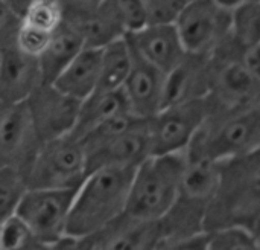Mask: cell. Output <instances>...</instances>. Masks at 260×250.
I'll use <instances>...</instances> for the list:
<instances>
[{
    "instance_id": "obj_1",
    "label": "cell",
    "mask_w": 260,
    "mask_h": 250,
    "mask_svg": "<svg viewBox=\"0 0 260 250\" xmlns=\"http://www.w3.org/2000/svg\"><path fill=\"white\" fill-rule=\"evenodd\" d=\"M260 150L218 163V182L209 203L204 232L242 228L259 234Z\"/></svg>"
},
{
    "instance_id": "obj_2",
    "label": "cell",
    "mask_w": 260,
    "mask_h": 250,
    "mask_svg": "<svg viewBox=\"0 0 260 250\" xmlns=\"http://www.w3.org/2000/svg\"><path fill=\"white\" fill-rule=\"evenodd\" d=\"M259 150L260 104L227 108L210 101V112L184 153L189 160L221 163Z\"/></svg>"
},
{
    "instance_id": "obj_3",
    "label": "cell",
    "mask_w": 260,
    "mask_h": 250,
    "mask_svg": "<svg viewBox=\"0 0 260 250\" xmlns=\"http://www.w3.org/2000/svg\"><path fill=\"white\" fill-rule=\"evenodd\" d=\"M134 170L101 168L88 173L75 191L67 235L87 238L125 214Z\"/></svg>"
},
{
    "instance_id": "obj_4",
    "label": "cell",
    "mask_w": 260,
    "mask_h": 250,
    "mask_svg": "<svg viewBox=\"0 0 260 250\" xmlns=\"http://www.w3.org/2000/svg\"><path fill=\"white\" fill-rule=\"evenodd\" d=\"M186 153L152 154L133 173L125 214L136 220L160 221L178 194Z\"/></svg>"
},
{
    "instance_id": "obj_5",
    "label": "cell",
    "mask_w": 260,
    "mask_h": 250,
    "mask_svg": "<svg viewBox=\"0 0 260 250\" xmlns=\"http://www.w3.org/2000/svg\"><path fill=\"white\" fill-rule=\"evenodd\" d=\"M218 182V163L189 160L175 202L158 221L161 237H192L204 232V218Z\"/></svg>"
},
{
    "instance_id": "obj_6",
    "label": "cell",
    "mask_w": 260,
    "mask_h": 250,
    "mask_svg": "<svg viewBox=\"0 0 260 250\" xmlns=\"http://www.w3.org/2000/svg\"><path fill=\"white\" fill-rule=\"evenodd\" d=\"M23 176L27 189L76 191L87 176L85 151L72 136L44 142Z\"/></svg>"
},
{
    "instance_id": "obj_7",
    "label": "cell",
    "mask_w": 260,
    "mask_h": 250,
    "mask_svg": "<svg viewBox=\"0 0 260 250\" xmlns=\"http://www.w3.org/2000/svg\"><path fill=\"white\" fill-rule=\"evenodd\" d=\"M242 46L230 34L210 55L209 99L218 107L236 108L260 104V76L239 60Z\"/></svg>"
},
{
    "instance_id": "obj_8",
    "label": "cell",
    "mask_w": 260,
    "mask_h": 250,
    "mask_svg": "<svg viewBox=\"0 0 260 250\" xmlns=\"http://www.w3.org/2000/svg\"><path fill=\"white\" fill-rule=\"evenodd\" d=\"M209 112L207 96L160 108L146 121L151 156L184 153Z\"/></svg>"
},
{
    "instance_id": "obj_9",
    "label": "cell",
    "mask_w": 260,
    "mask_h": 250,
    "mask_svg": "<svg viewBox=\"0 0 260 250\" xmlns=\"http://www.w3.org/2000/svg\"><path fill=\"white\" fill-rule=\"evenodd\" d=\"M174 26L187 53L210 57L230 34V12L212 0H189Z\"/></svg>"
},
{
    "instance_id": "obj_10",
    "label": "cell",
    "mask_w": 260,
    "mask_h": 250,
    "mask_svg": "<svg viewBox=\"0 0 260 250\" xmlns=\"http://www.w3.org/2000/svg\"><path fill=\"white\" fill-rule=\"evenodd\" d=\"M73 196L72 189H27L15 215L27 225L40 244L55 243L67 235Z\"/></svg>"
},
{
    "instance_id": "obj_11",
    "label": "cell",
    "mask_w": 260,
    "mask_h": 250,
    "mask_svg": "<svg viewBox=\"0 0 260 250\" xmlns=\"http://www.w3.org/2000/svg\"><path fill=\"white\" fill-rule=\"evenodd\" d=\"M34 131L41 144L69 136L75 127L79 101L53 84L41 82L24 101Z\"/></svg>"
},
{
    "instance_id": "obj_12",
    "label": "cell",
    "mask_w": 260,
    "mask_h": 250,
    "mask_svg": "<svg viewBox=\"0 0 260 250\" xmlns=\"http://www.w3.org/2000/svg\"><path fill=\"white\" fill-rule=\"evenodd\" d=\"M40 145L26 104L0 102V166L24 174Z\"/></svg>"
},
{
    "instance_id": "obj_13",
    "label": "cell",
    "mask_w": 260,
    "mask_h": 250,
    "mask_svg": "<svg viewBox=\"0 0 260 250\" xmlns=\"http://www.w3.org/2000/svg\"><path fill=\"white\" fill-rule=\"evenodd\" d=\"M125 38L134 53L163 75L186 55L174 23H149L136 32L125 34Z\"/></svg>"
},
{
    "instance_id": "obj_14",
    "label": "cell",
    "mask_w": 260,
    "mask_h": 250,
    "mask_svg": "<svg viewBox=\"0 0 260 250\" xmlns=\"http://www.w3.org/2000/svg\"><path fill=\"white\" fill-rule=\"evenodd\" d=\"M151 156L146 121L139 122L125 133L107 144L87 151V174L101 168H129L136 170Z\"/></svg>"
},
{
    "instance_id": "obj_15",
    "label": "cell",
    "mask_w": 260,
    "mask_h": 250,
    "mask_svg": "<svg viewBox=\"0 0 260 250\" xmlns=\"http://www.w3.org/2000/svg\"><path fill=\"white\" fill-rule=\"evenodd\" d=\"M210 89V57L187 53L165 75L163 107L206 98Z\"/></svg>"
},
{
    "instance_id": "obj_16",
    "label": "cell",
    "mask_w": 260,
    "mask_h": 250,
    "mask_svg": "<svg viewBox=\"0 0 260 250\" xmlns=\"http://www.w3.org/2000/svg\"><path fill=\"white\" fill-rule=\"evenodd\" d=\"M160 238L158 221L136 220L123 214L85 241L87 250H152Z\"/></svg>"
},
{
    "instance_id": "obj_17",
    "label": "cell",
    "mask_w": 260,
    "mask_h": 250,
    "mask_svg": "<svg viewBox=\"0 0 260 250\" xmlns=\"http://www.w3.org/2000/svg\"><path fill=\"white\" fill-rule=\"evenodd\" d=\"M163 82L165 75L133 52L131 70L122 86L129 112L145 121L152 118L163 105Z\"/></svg>"
},
{
    "instance_id": "obj_18",
    "label": "cell",
    "mask_w": 260,
    "mask_h": 250,
    "mask_svg": "<svg viewBox=\"0 0 260 250\" xmlns=\"http://www.w3.org/2000/svg\"><path fill=\"white\" fill-rule=\"evenodd\" d=\"M41 82L38 58L23 53L14 44L0 49V102H24Z\"/></svg>"
},
{
    "instance_id": "obj_19",
    "label": "cell",
    "mask_w": 260,
    "mask_h": 250,
    "mask_svg": "<svg viewBox=\"0 0 260 250\" xmlns=\"http://www.w3.org/2000/svg\"><path fill=\"white\" fill-rule=\"evenodd\" d=\"M126 112H129V108L122 89L117 90L96 89L91 95L79 101L76 122L69 136L79 141L82 136H85L88 131H91L102 122Z\"/></svg>"
},
{
    "instance_id": "obj_20",
    "label": "cell",
    "mask_w": 260,
    "mask_h": 250,
    "mask_svg": "<svg viewBox=\"0 0 260 250\" xmlns=\"http://www.w3.org/2000/svg\"><path fill=\"white\" fill-rule=\"evenodd\" d=\"M99 64L101 49L84 47L52 84L67 96L82 101L98 87Z\"/></svg>"
},
{
    "instance_id": "obj_21",
    "label": "cell",
    "mask_w": 260,
    "mask_h": 250,
    "mask_svg": "<svg viewBox=\"0 0 260 250\" xmlns=\"http://www.w3.org/2000/svg\"><path fill=\"white\" fill-rule=\"evenodd\" d=\"M84 47L85 46L81 35L64 20L61 26L50 35L47 46L38 57L41 81L52 84Z\"/></svg>"
},
{
    "instance_id": "obj_22",
    "label": "cell",
    "mask_w": 260,
    "mask_h": 250,
    "mask_svg": "<svg viewBox=\"0 0 260 250\" xmlns=\"http://www.w3.org/2000/svg\"><path fill=\"white\" fill-rule=\"evenodd\" d=\"M116 2L94 12L82 15H64V20L76 29L85 47L101 49L125 35Z\"/></svg>"
},
{
    "instance_id": "obj_23",
    "label": "cell",
    "mask_w": 260,
    "mask_h": 250,
    "mask_svg": "<svg viewBox=\"0 0 260 250\" xmlns=\"http://www.w3.org/2000/svg\"><path fill=\"white\" fill-rule=\"evenodd\" d=\"M133 63L131 47L123 37L101 47V64H99V90H117L122 89Z\"/></svg>"
},
{
    "instance_id": "obj_24",
    "label": "cell",
    "mask_w": 260,
    "mask_h": 250,
    "mask_svg": "<svg viewBox=\"0 0 260 250\" xmlns=\"http://www.w3.org/2000/svg\"><path fill=\"white\" fill-rule=\"evenodd\" d=\"M230 38L242 47L260 44V0H253L230 14Z\"/></svg>"
},
{
    "instance_id": "obj_25",
    "label": "cell",
    "mask_w": 260,
    "mask_h": 250,
    "mask_svg": "<svg viewBox=\"0 0 260 250\" xmlns=\"http://www.w3.org/2000/svg\"><path fill=\"white\" fill-rule=\"evenodd\" d=\"M64 21L61 0H32L21 15V23L46 34H53Z\"/></svg>"
},
{
    "instance_id": "obj_26",
    "label": "cell",
    "mask_w": 260,
    "mask_h": 250,
    "mask_svg": "<svg viewBox=\"0 0 260 250\" xmlns=\"http://www.w3.org/2000/svg\"><path fill=\"white\" fill-rule=\"evenodd\" d=\"M26 191L24 176L20 171L0 166V223L15 215Z\"/></svg>"
},
{
    "instance_id": "obj_27",
    "label": "cell",
    "mask_w": 260,
    "mask_h": 250,
    "mask_svg": "<svg viewBox=\"0 0 260 250\" xmlns=\"http://www.w3.org/2000/svg\"><path fill=\"white\" fill-rule=\"evenodd\" d=\"M207 250H260L259 234L242 228H225L206 232Z\"/></svg>"
},
{
    "instance_id": "obj_28",
    "label": "cell",
    "mask_w": 260,
    "mask_h": 250,
    "mask_svg": "<svg viewBox=\"0 0 260 250\" xmlns=\"http://www.w3.org/2000/svg\"><path fill=\"white\" fill-rule=\"evenodd\" d=\"M40 246L37 237L17 215L0 223V250H38Z\"/></svg>"
},
{
    "instance_id": "obj_29",
    "label": "cell",
    "mask_w": 260,
    "mask_h": 250,
    "mask_svg": "<svg viewBox=\"0 0 260 250\" xmlns=\"http://www.w3.org/2000/svg\"><path fill=\"white\" fill-rule=\"evenodd\" d=\"M52 34H46L41 32L35 27H30L24 23H20L18 31L15 34V40H14V46L21 50L26 55L35 57L38 58L40 53L44 50V47L47 46L49 40H50Z\"/></svg>"
},
{
    "instance_id": "obj_30",
    "label": "cell",
    "mask_w": 260,
    "mask_h": 250,
    "mask_svg": "<svg viewBox=\"0 0 260 250\" xmlns=\"http://www.w3.org/2000/svg\"><path fill=\"white\" fill-rule=\"evenodd\" d=\"M116 6L125 34L136 32L149 24L148 14L140 0H117Z\"/></svg>"
},
{
    "instance_id": "obj_31",
    "label": "cell",
    "mask_w": 260,
    "mask_h": 250,
    "mask_svg": "<svg viewBox=\"0 0 260 250\" xmlns=\"http://www.w3.org/2000/svg\"><path fill=\"white\" fill-rule=\"evenodd\" d=\"M149 23H174L187 0H140Z\"/></svg>"
},
{
    "instance_id": "obj_32",
    "label": "cell",
    "mask_w": 260,
    "mask_h": 250,
    "mask_svg": "<svg viewBox=\"0 0 260 250\" xmlns=\"http://www.w3.org/2000/svg\"><path fill=\"white\" fill-rule=\"evenodd\" d=\"M152 250H207L206 232L192 237H161Z\"/></svg>"
},
{
    "instance_id": "obj_33",
    "label": "cell",
    "mask_w": 260,
    "mask_h": 250,
    "mask_svg": "<svg viewBox=\"0 0 260 250\" xmlns=\"http://www.w3.org/2000/svg\"><path fill=\"white\" fill-rule=\"evenodd\" d=\"M20 23L21 17L0 0V49L14 44Z\"/></svg>"
},
{
    "instance_id": "obj_34",
    "label": "cell",
    "mask_w": 260,
    "mask_h": 250,
    "mask_svg": "<svg viewBox=\"0 0 260 250\" xmlns=\"http://www.w3.org/2000/svg\"><path fill=\"white\" fill-rule=\"evenodd\" d=\"M116 0H61L64 8V15H82L88 12L99 11Z\"/></svg>"
},
{
    "instance_id": "obj_35",
    "label": "cell",
    "mask_w": 260,
    "mask_h": 250,
    "mask_svg": "<svg viewBox=\"0 0 260 250\" xmlns=\"http://www.w3.org/2000/svg\"><path fill=\"white\" fill-rule=\"evenodd\" d=\"M38 250H87V241L85 238H73L66 235L55 243L41 244Z\"/></svg>"
},
{
    "instance_id": "obj_36",
    "label": "cell",
    "mask_w": 260,
    "mask_h": 250,
    "mask_svg": "<svg viewBox=\"0 0 260 250\" xmlns=\"http://www.w3.org/2000/svg\"><path fill=\"white\" fill-rule=\"evenodd\" d=\"M212 2L216 6H219L221 9H224V11H227V12L232 14L238 8H241V6H244V5H247V3H250L253 0H212Z\"/></svg>"
},
{
    "instance_id": "obj_37",
    "label": "cell",
    "mask_w": 260,
    "mask_h": 250,
    "mask_svg": "<svg viewBox=\"0 0 260 250\" xmlns=\"http://www.w3.org/2000/svg\"><path fill=\"white\" fill-rule=\"evenodd\" d=\"M8 8H11L17 15H23V12L26 11V8L30 5L32 0H2Z\"/></svg>"
},
{
    "instance_id": "obj_38",
    "label": "cell",
    "mask_w": 260,
    "mask_h": 250,
    "mask_svg": "<svg viewBox=\"0 0 260 250\" xmlns=\"http://www.w3.org/2000/svg\"><path fill=\"white\" fill-rule=\"evenodd\" d=\"M187 2H189V0H187Z\"/></svg>"
}]
</instances>
